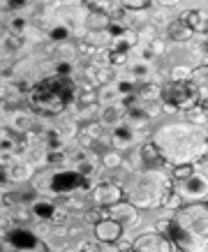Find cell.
Returning a JSON list of instances; mask_svg holds the SVG:
<instances>
[{
	"label": "cell",
	"instance_id": "ffe728a7",
	"mask_svg": "<svg viewBox=\"0 0 208 252\" xmlns=\"http://www.w3.org/2000/svg\"><path fill=\"white\" fill-rule=\"evenodd\" d=\"M137 99L139 102H144V104H153V102H157V99H162V88L155 84H144L137 88Z\"/></svg>",
	"mask_w": 208,
	"mask_h": 252
},
{
	"label": "cell",
	"instance_id": "9c48e42d",
	"mask_svg": "<svg viewBox=\"0 0 208 252\" xmlns=\"http://www.w3.org/2000/svg\"><path fill=\"white\" fill-rule=\"evenodd\" d=\"M90 199L95 201L97 208H109L114 204H118V201H123L125 190L120 185H114V183H100L97 188H92Z\"/></svg>",
	"mask_w": 208,
	"mask_h": 252
},
{
	"label": "cell",
	"instance_id": "f1b7e54d",
	"mask_svg": "<svg viewBox=\"0 0 208 252\" xmlns=\"http://www.w3.org/2000/svg\"><path fill=\"white\" fill-rule=\"evenodd\" d=\"M49 35H51V39H54V42H60V44H62V42H65V39H67L69 35H72V31H69V26L60 23V26H54Z\"/></svg>",
	"mask_w": 208,
	"mask_h": 252
},
{
	"label": "cell",
	"instance_id": "7402d4cb",
	"mask_svg": "<svg viewBox=\"0 0 208 252\" xmlns=\"http://www.w3.org/2000/svg\"><path fill=\"white\" fill-rule=\"evenodd\" d=\"M9 127H14L16 132H26V130H30V127H35V121H32V116L23 114V111H16V114L12 116Z\"/></svg>",
	"mask_w": 208,
	"mask_h": 252
},
{
	"label": "cell",
	"instance_id": "4fadbf2b",
	"mask_svg": "<svg viewBox=\"0 0 208 252\" xmlns=\"http://www.w3.org/2000/svg\"><path fill=\"white\" fill-rule=\"evenodd\" d=\"M192 86L199 95V107L208 111V65H199L197 69H192Z\"/></svg>",
	"mask_w": 208,
	"mask_h": 252
},
{
	"label": "cell",
	"instance_id": "484cf974",
	"mask_svg": "<svg viewBox=\"0 0 208 252\" xmlns=\"http://www.w3.org/2000/svg\"><path fill=\"white\" fill-rule=\"evenodd\" d=\"M187 121L194 123V125H204V123H208V111L197 104V107L187 109Z\"/></svg>",
	"mask_w": 208,
	"mask_h": 252
},
{
	"label": "cell",
	"instance_id": "f546056e",
	"mask_svg": "<svg viewBox=\"0 0 208 252\" xmlns=\"http://www.w3.org/2000/svg\"><path fill=\"white\" fill-rule=\"evenodd\" d=\"M102 164H104V167H109V169H118L120 164H123V158L116 153V151H109V153L102 155Z\"/></svg>",
	"mask_w": 208,
	"mask_h": 252
},
{
	"label": "cell",
	"instance_id": "8992f818",
	"mask_svg": "<svg viewBox=\"0 0 208 252\" xmlns=\"http://www.w3.org/2000/svg\"><path fill=\"white\" fill-rule=\"evenodd\" d=\"M35 181H44V185H37L35 190H46L54 194H67L74 190H86L88 181L81 171H72V169H60V171H51V174L37 176Z\"/></svg>",
	"mask_w": 208,
	"mask_h": 252
},
{
	"label": "cell",
	"instance_id": "2e32d148",
	"mask_svg": "<svg viewBox=\"0 0 208 252\" xmlns=\"http://www.w3.org/2000/svg\"><path fill=\"white\" fill-rule=\"evenodd\" d=\"M111 141H114L116 148H127L134 141V130H132L127 123H120L114 127V134H111Z\"/></svg>",
	"mask_w": 208,
	"mask_h": 252
},
{
	"label": "cell",
	"instance_id": "d4e9b609",
	"mask_svg": "<svg viewBox=\"0 0 208 252\" xmlns=\"http://www.w3.org/2000/svg\"><path fill=\"white\" fill-rule=\"evenodd\" d=\"M183 194H180V192L176 190V188H171L169 190V194H167V197H164V204H162V206L164 208H169V211H178V208L183 206Z\"/></svg>",
	"mask_w": 208,
	"mask_h": 252
},
{
	"label": "cell",
	"instance_id": "3957f363",
	"mask_svg": "<svg viewBox=\"0 0 208 252\" xmlns=\"http://www.w3.org/2000/svg\"><path fill=\"white\" fill-rule=\"evenodd\" d=\"M79 97L77 84L69 77H49L44 81H39L30 88L28 93V102L30 107L42 116H58Z\"/></svg>",
	"mask_w": 208,
	"mask_h": 252
},
{
	"label": "cell",
	"instance_id": "cb8c5ba5",
	"mask_svg": "<svg viewBox=\"0 0 208 252\" xmlns=\"http://www.w3.org/2000/svg\"><path fill=\"white\" fill-rule=\"evenodd\" d=\"M141 158H144V162H148V164H153V162L155 164H164L162 158H160V153H157V148H155L150 141L141 146Z\"/></svg>",
	"mask_w": 208,
	"mask_h": 252
},
{
	"label": "cell",
	"instance_id": "e575fe53",
	"mask_svg": "<svg viewBox=\"0 0 208 252\" xmlns=\"http://www.w3.org/2000/svg\"><path fill=\"white\" fill-rule=\"evenodd\" d=\"M164 46H167V44H164V39H153L148 49H150L155 56H160V54H164Z\"/></svg>",
	"mask_w": 208,
	"mask_h": 252
},
{
	"label": "cell",
	"instance_id": "4dcf8cb0",
	"mask_svg": "<svg viewBox=\"0 0 208 252\" xmlns=\"http://www.w3.org/2000/svg\"><path fill=\"white\" fill-rule=\"evenodd\" d=\"M74 54H77V49H74V46H67V44L58 46V58H60V61L72 63V61H74Z\"/></svg>",
	"mask_w": 208,
	"mask_h": 252
},
{
	"label": "cell",
	"instance_id": "5bb4252c",
	"mask_svg": "<svg viewBox=\"0 0 208 252\" xmlns=\"http://www.w3.org/2000/svg\"><path fill=\"white\" fill-rule=\"evenodd\" d=\"M180 19H183L185 26H187L192 32H201V35H204L208 28V12L206 9H190V12L180 14Z\"/></svg>",
	"mask_w": 208,
	"mask_h": 252
},
{
	"label": "cell",
	"instance_id": "d6a6232c",
	"mask_svg": "<svg viewBox=\"0 0 208 252\" xmlns=\"http://www.w3.org/2000/svg\"><path fill=\"white\" fill-rule=\"evenodd\" d=\"M79 102L81 104H90V102H100V95L92 91V88H86L84 93H79Z\"/></svg>",
	"mask_w": 208,
	"mask_h": 252
},
{
	"label": "cell",
	"instance_id": "8d00e7d4",
	"mask_svg": "<svg viewBox=\"0 0 208 252\" xmlns=\"http://www.w3.org/2000/svg\"><path fill=\"white\" fill-rule=\"evenodd\" d=\"M69 69H72V63L60 61L58 65H56V74H60V77H67V74H69Z\"/></svg>",
	"mask_w": 208,
	"mask_h": 252
},
{
	"label": "cell",
	"instance_id": "277c9868",
	"mask_svg": "<svg viewBox=\"0 0 208 252\" xmlns=\"http://www.w3.org/2000/svg\"><path fill=\"white\" fill-rule=\"evenodd\" d=\"M174 188L171 178L160 169H141L130 178L125 188V199L137 208H157L164 204V197Z\"/></svg>",
	"mask_w": 208,
	"mask_h": 252
},
{
	"label": "cell",
	"instance_id": "ab89813d",
	"mask_svg": "<svg viewBox=\"0 0 208 252\" xmlns=\"http://www.w3.org/2000/svg\"><path fill=\"white\" fill-rule=\"evenodd\" d=\"M201 51H204V65H208V42L204 44V49H201Z\"/></svg>",
	"mask_w": 208,
	"mask_h": 252
},
{
	"label": "cell",
	"instance_id": "7a4b0ae2",
	"mask_svg": "<svg viewBox=\"0 0 208 252\" xmlns=\"http://www.w3.org/2000/svg\"><path fill=\"white\" fill-rule=\"evenodd\" d=\"M157 231L183 252H208V201H190L178 208L171 220H162Z\"/></svg>",
	"mask_w": 208,
	"mask_h": 252
},
{
	"label": "cell",
	"instance_id": "30bf717a",
	"mask_svg": "<svg viewBox=\"0 0 208 252\" xmlns=\"http://www.w3.org/2000/svg\"><path fill=\"white\" fill-rule=\"evenodd\" d=\"M107 213H109L111 220L120 222L123 229H132V227H137L139 224V208L134 206L132 201H127V199L118 201V204H114V206H109Z\"/></svg>",
	"mask_w": 208,
	"mask_h": 252
},
{
	"label": "cell",
	"instance_id": "6da1fadb",
	"mask_svg": "<svg viewBox=\"0 0 208 252\" xmlns=\"http://www.w3.org/2000/svg\"><path fill=\"white\" fill-rule=\"evenodd\" d=\"M162 162L171 167L197 164L208 155V132L194 123H167L160 125L150 137Z\"/></svg>",
	"mask_w": 208,
	"mask_h": 252
},
{
	"label": "cell",
	"instance_id": "1f68e13d",
	"mask_svg": "<svg viewBox=\"0 0 208 252\" xmlns=\"http://www.w3.org/2000/svg\"><path fill=\"white\" fill-rule=\"evenodd\" d=\"M120 7L123 9H148L150 2L148 0H125V2H120Z\"/></svg>",
	"mask_w": 208,
	"mask_h": 252
},
{
	"label": "cell",
	"instance_id": "52a82bcc",
	"mask_svg": "<svg viewBox=\"0 0 208 252\" xmlns=\"http://www.w3.org/2000/svg\"><path fill=\"white\" fill-rule=\"evenodd\" d=\"M174 188L183 194V199L199 201V199H204L208 194V178L204 174H199V171H194L192 176H187L183 181H176Z\"/></svg>",
	"mask_w": 208,
	"mask_h": 252
},
{
	"label": "cell",
	"instance_id": "9a60e30c",
	"mask_svg": "<svg viewBox=\"0 0 208 252\" xmlns=\"http://www.w3.org/2000/svg\"><path fill=\"white\" fill-rule=\"evenodd\" d=\"M192 35L194 32L185 26V21L180 16L167 26V39H171V42H187V39H192Z\"/></svg>",
	"mask_w": 208,
	"mask_h": 252
},
{
	"label": "cell",
	"instance_id": "44dd1931",
	"mask_svg": "<svg viewBox=\"0 0 208 252\" xmlns=\"http://www.w3.org/2000/svg\"><path fill=\"white\" fill-rule=\"evenodd\" d=\"M58 208L51 204V201H35L32 204V215L37 218V220H54V215Z\"/></svg>",
	"mask_w": 208,
	"mask_h": 252
},
{
	"label": "cell",
	"instance_id": "f35d334b",
	"mask_svg": "<svg viewBox=\"0 0 208 252\" xmlns=\"http://www.w3.org/2000/svg\"><path fill=\"white\" fill-rule=\"evenodd\" d=\"M12 28H14V31H21V28H26V21H23V19H14V21H12Z\"/></svg>",
	"mask_w": 208,
	"mask_h": 252
},
{
	"label": "cell",
	"instance_id": "5b68a950",
	"mask_svg": "<svg viewBox=\"0 0 208 252\" xmlns=\"http://www.w3.org/2000/svg\"><path fill=\"white\" fill-rule=\"evenodd\" d=\"M162 102L167 114H176L178 109H192L199 104V95L192 81H167L162 86Z\"/></svg>",
	"mask_w": 208,
	"mask_h": 252
},
{
	"label": "cell",
	"instance_id": "ac0fdd59",
	"mask_svg": "<svg viewBox=\"0 0 208 252\" xmlns=\"http://www.w3.org/2000/svg\"><path fill=\"white\" fill-rule=\"evenodd\" d=\"M123 109H125V104H111V107H104V109H102L100 123H102V125H111V127L120 125V121L125 118Z\"/></svg>",
	"mask_w": 208,
	"mask_h": 252
},
{
	"label": "cell",
	"instance_id": "74e56055",
	"mask_svg": "<svg viewBox=\"0 0 208 252\" xmlns=\"http://www.w3.org/2000/svg\"><path fill=\"white\" fill-rule=\"evenodd\" d=\"M132 72H134L137 77H144V74H148V65L146 63H139L137 67H132Z\"/></svg>",
	"mask_w": 208,
	"mask_h": 252
},
{
	"label": "cell",
	"instance_id": "d590c367",
	"mask_svg": "<svg viewBox=\"0 0 208 252\" xmlns=\"http://www.w3.org/2000/svg\"><path fill=\"white\" fill-rule=\"evenodd\" d=\"M153 23H155V26H169L171 19H169V14H167V12H157V14H155V19H153Z\"/></svg>",
	"mask_w": 208,
	"mask_h": 252
},
{
	"label": "cell",
	"instance_id": "603a6c76",
	"mask_svg": "<svg viewBox=\"0 0 208 252\" xmlns=\"http://www.w3.org/2000/svg\"><path fill=\"white\" fill-rule=\"evenodd\" d=\"M9 176H12L14 183H26V181L32 176V169H30V164H26V162H21V164H12Z\"/></svg>",
	"mask_w": 208,
	"mask_h": 252
},
{
	"label": "cell",
	"instance_id": "e0dca14e",
	"mask_svg": "<svg viewBox=\"0 0 208 252\" xmlns=\"http://www.w3.org/2000/svg\"><path fill=\"white\" fill-rule=\"evenodd\" d=\"M137 42H139V37H137V32H132V31H125L123 35H118V37H114L111 39V51H123V54H127L130 49H134L137 46Z\"/></svg>",
	"mask_w": 208,
	"mask_h": 252
},
{
	"label": "cell",
	"instance_id": "8fae6325",
	"mask_svg": "<svg viewBox=\"0 0 208 252\" xmlns=\"http://www.w3.org/2000/svg\"><path fill=\"white\" fill-rule=\"evenodd\" d=\"M7 243L12 248H16V250H46L42 238H37L28 229H12L7 234Z\"/></svg>",
	"mask_w": 208,
	"mask_h": 252
},
{
	"label": "cell",
	"instance_id": "ba28073f",
	"mask_svg": "<svg viewBox=\"0 0 208 252\" xmlns=\"http://www.w3.org/2000/svg\"><path fill=\"white\" fill-rule=\"evenodd\" d=\"M134 250L139 252H171L178 250L176 243L169 241V238L160 234V231H150V234H144L134 241Z\"/></svg>",
	"mask_w": 208,
	"mask_h": 252
},
{
	"label": "cell",
	"instance_id": "7c38bea8",
	"mask_svg": "<svg viewBox=\"0 0 208 252\" xmlns=\"http://www.w3.org/2000/svg\"><path fill=\"white\" fill-rule=\"evenodd\" d=\"M123 234V224L120 222L111 220V218H102L97 224H95V238L104 245H114Z\"/></svg>",
	"mask_w": 208,
	"mask_h": 252
},
{
	"label": "cell",
	"instance_id": "60d3db41",
	"mask_svg": "<svg viewBox=\"0 0 208 252\" xmlns=\"http://www.w3.org/2000/svg\"><path fill=\"white\" fill-rule=\"evenodd\" d=\"M204 35H206V39H208V28H206V32H204Z\"/></svg>",
	"mask_w": 208,
	"mask_h": 252
},
{
	"label": "cell",
	"instance_id": "836d02e7",
	"mask_svg": "<svg viewBox=\"0 0 208 252\" xmlns=\"http://www.w3.org/2000/svg\"><path fill=\"white\" fill-rule=\"evenodd\" d=\"M100 127H102V123H90V125H88V130H86L84 134H86V137H90V139L100 137V134H102Z\"/></svg>",
	"mask_w": 208,
	"mask_h": 252
},
{
	"label": "cell",
	"instance_id": "4316f807",
	"mask_svg": "<svg viewBox=\"0 0 208 252\" xmlns=\"http://www.w3.org/2000/svg\"><path fill=\"white\" fill-rule=\"evenodd\" d=\"M194 171H197V164H180V167H174L171 178H174V183H176V181H183L187 176H192Z\"/></svg>",
	"mask_w": 208,
	"mask_h": 252
},
{
	"label": "cell",
	"instance_id": "83f0119b",
	"mask_svg": "<svg viewBox=\"0 0 208 252\" xmlns=\"http://www.w3.org/2000/svg\"><path fill=\"white\" fill-rule=\"evenodd\" d=\"M169 81H192V69L185 67V65H178V67L171 69Z\"/></svg>",
	"mask_w": 208,
	"mask_h": 252
},
{
	"label": "cell",
	"instance_id": "d6986e66",
	"mask_svg": "<svg viewBox=\"0 0 208 252\" xmlns=\"http://www.w3.org/2000/svg\"><path fill=\"white\" fill-rule=\"evenodd\" d=\"M111 26V16L109 14H102V12H90L86 16V28L88 32H100V31H109Z\"/></svg>",
	"mask_w": 208,
	"mask_h": 252
}]
</instances>
